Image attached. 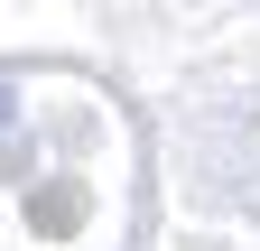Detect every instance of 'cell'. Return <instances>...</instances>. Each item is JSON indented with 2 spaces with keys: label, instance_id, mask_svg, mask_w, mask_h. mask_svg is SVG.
I'll use <instances>...</instances> for the list:
<instances>
[{
  "label": "cell",
  "instance_id": "1",
  "mask_svg": "<svg viewBox=\"0 0 260 251\" xmlns=\"http://www.w3.org/2000/svg\"><path fill=\"white\" fill-rule=\"evenodd\" d=\"M0 112H10V103H0Z\"/></svg>",
  "mask_w": 260,
  "mask_h": 251
}]
</instances>
